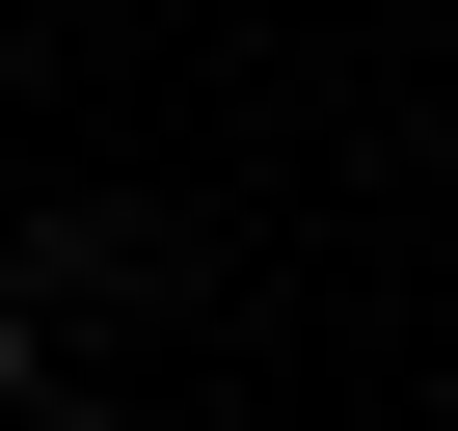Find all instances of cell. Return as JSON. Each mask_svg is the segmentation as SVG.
<instances>
[{
    "label": "cell",
    "instance_id": "1",
    "mask_svg": "<svg viewBox=\"0 0 458 431\" xmlns=\"http://www.w3.org/2000/svg\"><path fill=\"white\" fill-rule=\"evenodd\" d=\"M81 297H135V216H55V243H0V431H135L81 377Z\"/></svg>",
    "mask_w": 458,
    "mask_h": 431
}]
</instances>
